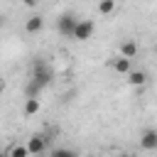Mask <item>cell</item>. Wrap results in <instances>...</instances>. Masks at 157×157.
<instances>
[{"label":"cell","instance_id":"cell-9","mask_svg":"<svg viewBox=\"0 0 157 157\" xmlns=\"http://www.w3.org/2000/svg\"><path fill=\"white\" fill-rule=\"evenodd\" d=\"M145 81H147V74L140 71V69H137V71L132 69V71L128 74V83H130V86H145Z\"/></svg>","mask_w":157,"mask_h":157},{"label":"cell","instance_id":"cell-13","mask_svg":"<svg viewBox=\"0 0 157 157\" xmlns=\"http://www.w3.org/2000/svg\"><path fill=\"white\" fill-rule=\"evenodd\" d=\"M7 155L10 157H29V150H27V145H15Z\"/></svg>","mask_w":157,"mask_h":157},{"label":"cell","instance_id":"cell-12","mask_svg":"<svg viewBox=\"0 0 157 157\" xmlns=\"http://www.w3.org/2000/svg\"><path fill=\"white\" fill-rule=\"evenodd\" d=\"M39 91H42V86H39V83H34V81H29V83H27V88H25L27 98H39Z\"/></svg>","mask_w":157,"mask_h":157},{"label":"cell","instance_id":"cell-2","mask_svg":"<svg viewBox=\"0 0 157 157\" xmlns=\"http://www.w3.org/2000/svg\"><path fill=\"white\" fill-rule=\"evenodd\" d=\"M76 25H78V17H76L74 12H61V15L56 17V29H59L61 37H74Z\"/></svg>","mask_w":157,"mask_h":157},{"label":"cell","instance_id":"cell-7","mask_svg":"<svg viewBox=\"0 0 157 157\" xmlns=\"http://www.w3.org/2000/svg\"><path fill=\"white\" fill-rule=\"evenodd\" d=\"M113 69L118 71V74H130L132 71V59H125V56H118V59H113Z\"/></svg>","mask_w":157,"mask_h":157},{"label":"cell","instance_id":"cell-11","mask_svg":"<svg viewBox=\"0 0 157 157\" xmlns=\"http://www.w3.org/2000/svg\"><path fill=\"white\" fill-rule=\"evenodd\" d=\"M115 10V0H101L98 2V15H110Z\"/></svg>","mask_w":157,"mask_h":157},{"label":"cell","instance_id":"cell-4","mask_svg":"<svg viewBox=\"0 0 157 157\" xmlns=\"http://www.w3.org/2000/svg\"><path fill=\"white\" fill-rule=\"evenodd\" d=\"M44 147H47V137L39 135V132H34V135L27 140V150H29V155H42Z\"/></svg>","mask_w":157,"mask_h":157},{"label":"cell","instance_id":"cell-16","mask_svg":"<svg viewBox=\"0 0 157 157\" xmlns=\"http://www.w3.org/2000/svg\"><path fill=\"white\" fill-rule=\"evenodd\" d=\"M118 157H132V155H128V152H123V155H118Z\"/></svg>","mask_w":157,"mask_h":157},{"label":"cell","instance_id":"cell-14","mask_svg":"<svg viewBox=\"0 0 157 157\" xmlns=\"http://www.w3.org/2000/svg\"><path fill=\"white\" fill-rule=\"evenodd\" d=\"M52 157H78L74 150H69V147H56L54 152H52Z\"/></svg>","mask_w":157,"mask_h":157},{"label":"cell","instance_id":"cell-6","mask_svg":"<svg viewBox=\"0 0 157 157\" xmlns=\"http://www.w3.org/2000/svg\"><path fill=\"white\" fill-rule=\"evenodd\" d=\"M118 52H120V56H125V59H135V56H137V42H135V39H123L120 47H118Z\"/></svg>","mask_w":157,"mask_h":157},{"label":"cell","instance_id":"cell-18","mask_svg":"<svg viewBox=\"0 0 157 157\" xmlns=\"http://www.w3.org/2000/svg\"><path fill=\"white\" fill-rule=\"evenodd\" d=\"M2 25H5V17H0V27H2Z\"/></svg>","mask_w":157,"mask_h":157},{"label":"cell","instance_id":"cell-17","mask_svg":"<svg viewBox=\"0 0 157 157\" xmlns=\"http://www.w3.org/2000/svg\"><path fill=\"white\" fill-rule=\"evenodd\" d=\"M2 91H5V83H2V81H0V93H2Z\"/></svg>","mask_w":157,"mask_h":157},{"label":"cell","instance_id":"cell-5","mask_svg":"<svg viewBox=\"0 0 157 157\" xmlns=\"http://www.w3.org/2000/svg\"><path fill=\"white\" fill-rule=\"evenodd\" d=\"M140 145H142V150H157V130H155V128L142 130V135H140Z\"/></svg>","mask_w":157,"mask_h":157},{"label":"cell","instance_id":"cell-15","mask_svg":"<svg viewBox=\"0 0 157 157\" xmlns=\"http://www.w3.org/2000/svg\"><path fill=\"white\" fill-rule=\"evenodd\" d=\"M22 5H27V7H34V5H37V0H22Z\"/></svg>","mask_w":157,"mask_h":157},{"label":"cell","instance_id":"cell-19","mask_svg":"<svg viewBox=\"0 0 157 157\" xmlns=\"http://www.w3.org/2000/svg\"><path fill=\"white\" fill-rule=\"evenodd\" d=\"M0 157H10V155H7V152H0Z\"/></svg>","mask_w":157,"mask_h":157},{"label":"cell","instance_id":"cell-1","mask_svg":"<svg viewBox=\"0 0 157 157\" xmlns=\"http://www.w3.org/2000/svg\"><path fill=\"white\" fill-rule=\"evenodd\" d=\"M52 78H54V69H52V64L44 61V59H34V61H32V81L39 83V86L44 88V86L52 83Z\"/></svg>","mask_w":157,"mask_h":157},{"label":"cell","instance_id":"cell-20","mask_svg":"<svg viewBox=\"0 0 157 157\" xmlns=\"http://www.w3.org/2000/svg\"><path fill=\"white\" fill-rule=\"evenodd\" d=\"M86 157H96V155H86Z\"/></svg>","mask_w":157,"mask_h":157},{"label":"cell","instance_id":"cell-10","mask_svg":"<svg viewBox=\"0 0 157 157\" xmlns=\"http://www.w3.org/2000/svg\"><path fill=\"white\" fill-rule=\"evenodd\" d=\"M39 113V98H27L25 101V115H34Z\"/></svg>","mask_w":157,"mask_h":157},{"label":"cell","instance_id":"cell-8","mask_svg":"<svg viewBox=\"0 0 157 157\" xmlns=\"http://www.w3.org/2000/svg\"><path fill=\"white\" fill-rule=\"evenodd\" d=\"M42 27H44V20H42V15H32V17L25 22V29H27L29 34H34V32H42Z\"/></svg>","mask_w":157,"mask_h":157},{"label":"cell","instance_id":"cell-3","mask_svg":"<svg viewBox=\"0 0 157 157\" xmlns=\"http://www.w3.org/2000/svg\"><path fill=\"white\" fill-rule=\"evenodd\" d=\"M93 29H96V25H93L91 20H78V25H76V29H74V39L86 42V39L93 37Z\"/></svg>","mask_w":157,"mask_h":157}]
</instances>
